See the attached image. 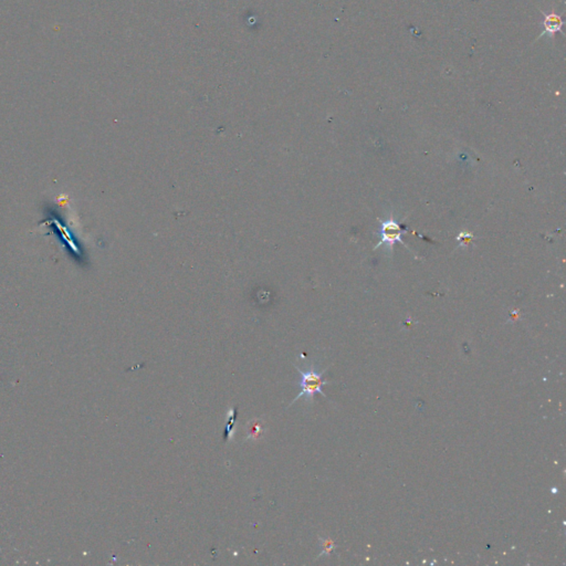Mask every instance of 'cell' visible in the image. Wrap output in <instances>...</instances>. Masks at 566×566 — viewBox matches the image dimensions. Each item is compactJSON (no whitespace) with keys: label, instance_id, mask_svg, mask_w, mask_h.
<instances>
[{"label":"cell","instance_id":"5b68a950","mask_svg":"<svg viewBox=\"0 0 566 566\" xmlns=\"http://www.w3.org/2000/svg\"><path fill=\"white\" fill-rule=\"evenodd\" d=\"M472 238V236L470 233H460L458 236V240H460V242L463 245H468L470 241V239Z\"/></svg>","mask_w":566,"mask_h":566},{"label":"cell","instance_id":"8992f818","mask_svg":"<svg viewBox=\"0 0 566 566\" xmlns=\"http://www.w3.org/2000/svg\"><path fill=\"white\" fill-rule=\"evenodd\" d=\"M260 430H261V429H260V426H259V425H255V426H253V428H251V430L249 432V434L252 435V437H255V438H256L257 436L259 435Z\"/></svg>","mask_w":566,"mask_h":566},{"label":"cell","instance_id":"7a4b0ae2","mask_svg":"<svg viewBox=\"0 0 566 566\" xmlns=\"http://www.w3.org/2000/svg\"><path fill=\"white\" fill-rule=\"evenodd\" d=\"M381 236L382 237H381L380 245L386 244L389 247H393L395 242L402 244L400 227L395 220H387L382 225Z\"/></svg>","mask_w":566,"mask_h":566},{"label":"cell","instance_id":"277c9868","mask_svg":"<svg viewBox=\"0 0 566 566\" xmlns=\"http://www.w3.org/2000/svg\"><path fill=\"white\" fill-rule=\"evenodd\" d=\"M320 541H321V545H322V548H323V551H322V553H321V554L318 555V556H321V555H323V554H327V555H328V554H330V553H331L332 551L334 550L335 544H334L333 541H332V540H330V538H320Z\"/></svg>","mask_w":566,"mask_h":566},{"label":"cell","instance_id":"6da1fadb","mask_svg":"<svg viewBox=\"0 0 566 566\" xmlns=\"http://www.w3.org/2000/svg\"><path fill=\"white\" fill-rule=\"evenodd\" d=\"M293 366L297 368L299 374L301 376L300 382L298 384L299 387L301 389V392L293 400H292V402L289 406L294 404L297 400L301 399L302 397H304L307 401L312 402L316 394H321L323 397L328 398V396L323 392V386L330 384V382L323 380V375L328 370V367L323 370H318L314 365H311L309 368H305V369H301L300 367L297 366L295 364H293Z\"/></svg>","mask_w":566,"mask_h":566},{"label":"cell","instance_id":"3957f363","mask_svg":"<svg viewBox=\"0 0 566 566\" xmlns=\"http://www.w3.org/2000/svg\"><path fill=\"white\" fill-rule=\"evenodd\" d=\"M562 24H563L562 19L559 18L558 16H556V15L546 16L545 21H544V27H545L546 31L551 32V34H553V32H556V31L561 30Z\"/></svg>","mask_w":566,"mask_h":566}]
</instances>
